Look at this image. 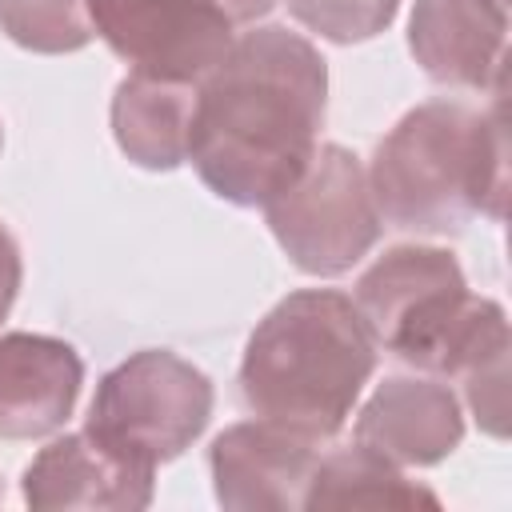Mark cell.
<instances>
[{"label":"cell","instance_id":"6da1fadb","mask_svg":"<svg viewBox=\"0 0 512 512\" xmlns=\"http://www.w3.org/2000/svg\"><path fill=\"white\" fill-rule=\"evenodd\" d=\"M324 100L316 44L280 24L252 28L196 88L188 160L220 200L264 208L312 160Z\"/></svg>","mask_w":512,"mask_h":512},{"label":"cell","instance_id":"7a4b0ae2","mask_svg":"<svg viewBox=\"0 0 512 512\" xmlns=\"http://www.w3.org/2000/svg\"><path fill=\"white\" fill-rule=\"evenodd\" d=\"M376 372V340L352 296L304 288L284 296L248 336L240 360L244 404L272 424L332 440Z\"/></svg>","mask_w":512,"mask_h":512},{"label":"cell","instance_id":"3957f363","mask_svg":"<svg viewBox=\"0 0 512 512\" xmlns=\"http://www.w3.org/2000/svg\"><path fill=\"white\" fill-rule=\"evenodd\" d=\"M380 220L408 232H460L468 216H504L508 132L504 100L472 112L456 100L412 108L380 144L368 168Z\"/></svg>","mask_w":512,"mask_h":512},{"label":"cell","instance_id":"277c9868","mask_svg":"<svg viewBox=\"0 0 512 512\" xmlns=\"http://www.w3.org/2000/svg\"><path fill=\"white\" fill-rule=\"evenodd\" d=\"M376 348L428 376H468L508 356V316L496 300L472 296L448 248L396 244L352 292Z\"/></svg>","mask_w":512,"mask_h":512},{"label":"cell","instance_id":"5b68a950","mask_svg":"<svg viewBox=\"0 0 512 512\" xmlns=\"http://www.w3.org/2000/svg\"><path fill=\"white\" fill-rule=\"evenodd\" d=\"M212 400V380L196 364L168 348H144L96 384L84 428L112 452L156 468L208 428Z\"/></svg>","mask_w":512,"mask_h":512},{"label":"cell","instance_id":"8992f818","mask_svg":"<svg viewBox=\"0 0 512 512\" xmlns=\"http://www.w3.org/2000/svg\"><path fill=\"white\" fill-rule=\"evenodd\" d=\"M284 256L308 276H340L380 240V208L368 168L340 144H316L304 172L264 204Z\"/></svg>","mask_w":512,"mask_h":512},{"label":"cell","instance_id":"52a82bcc","mask_svg":"<svg viewBox=\"0 0 512 512\" xmlns=\"http://www.w3.org/2000/svg\"><path fill=\"white\" fill-rule=\"evenodd\" d=\"M92 32L140 76L200 84L236 44L208 0H88Z\"/></svg>","mask_w":512,"mask_h":512},{"label":"cell","instance_id":"ba28073f","mask_svg":"<svg viewBox=\"0 0 512 512\" xmlns=\"http://www.w3.org/2000/svg\"><path fill=\"white\" fill-rule=\"evenodd\" d=\"M320 440L272 420H244L212 444V484L220 508L232 512H296L304 508Z\"/></svg>","mask_w":512,"mask_h":512},{"label":"cell","instance_id":"9c48e42d","mask_svg":"<svg viewBox=\"0 0 512 512\" xmlns=\"http://www.w3.org/2000/svg\"><path fill=\"white\" fill-rule=\"evenodd\" d=\"M156 468L100 444L88 428L56 436L24 468V500L32 508H108L136 512L152 504Z\"/></svg>","mask_w":512,"mask_h":512},{"label":"cell","instance_id":"30bf717a","mask_svg":"<svg viewBox=\"0 0 512 512\" xmlns=\"http://www.w3.org/2000/svg\"><path fill=\"white\" fill-rule=\"evenodd\" d=\"M504 32V0H416L408 20V48L436 84L500 92Z\"/></svg>","mask_w":512,"mask_h":512},{"label":"cell","instance_id":"8fae6325","mask_svg":"<svg viewBox=\"0 0 512 512\" xmlns=\"http://www.w3.org/2000/svg\"><path fill=\"white\" fill-rule=\"evenodd\" d=\"M356 440L400 468L440 464L464 440V412L432 376H388L360 408Z\"/></svg>","mask_w":512,"mask_h":512},{"label":"cell","instance_id":"7c38bea8","mask_svg":"<svg viewBox=\"0 0 512 512\" xmlns=\"http://www.w3.org/2000/svg\"><path fill=\"white\" fill-rule=\"evenodd\" d=\"M84 384L68 340L40 332L0 336V440H40L64 428Z\"/></svg>","mask_w":512,"mask_h":512},{"label":"cell","instance_id":"4fadbf2b","mask_svg":"<svg viewBox=\"0 0 512 512\" xmlns=\"http://www.w3.org/2000/svg\"><path fill=\"white\" fill-rule=\"evenodd\" d=\"M196 88L200 84L156 80L140 72L124 76L112 96V136L120 152L152 172L180 168L188 160Z\"/></svg>","mask_w":512,"mask_h":512},{"label":"cell","instance_id":"5bb4252c","mask_svg":"<svg viewBox=\"0 0 512 512\" xmlns=\"http://www.w3.org/2000/svg\"><path fill=\"white\" fill-rule=\"evenodd\" d=\"M304 508H440V496L356 440L320 452Z\"/></svg>","mask_w":512,"mask_h":512},{"label":"cell","instance_id":"9a60e30c","mask_svg":"<svg viewBox=\"0 0 512 512\" xmlns=\"http://www.w3.org/2000/svg\"><path fill=\"white\" fill-rule=\"evenodd\" d=\"M0 28L28 52H76L92 32L88 0H0Z\"/></svg>","mask_w":512,"mask_h":512},{"label":"cell","instance_id":"2e32d148","mask_svg":"<svg viewBox=\"0 0 512 512\" xmlns=\"http://www.w3.org/2000/svg\"><path fill=\"white\" fill-rule=\"evenodd\" d=\"M396 8L400 0H288V12L332 44H360L380 36Z\"/></svg>","mask_w":512,"mask_h":512},{"label":"cell","instance_id":"e0dca14e","mask_svg":"<svg viewBox=\"0 0 512 512\" xmlns=\"http://www.w3.org/2000/svg\"><path fill=\"white\" fill-rule=\"evenodd\" d=\"M468 388V408L476 416V424L488 436H504V416H508V356L476 368L464 376Z\"/></svg>","mask_w":512,"mask_h":512},{"label":"cell","instance_id":"ac0fdd59","mask_svg":"<svg viewBox=\"0 0 512 512\" xmlns=\"http://www.w3.org/2000/svg\"><path fill=\"white\" fill-rule=\"evenodd\" d=\"M20 276H24V264H20V248L12 240V232L0 224V320L12 312L16 304V292H20Z\"/></svg>","mask_w":512,"mask_h":512},{"label":"cell","instance_id":"d6986e66","mask_svg":"<svg viewBox=\"0 0 512 512\" xmlns=\"http://www.w3.org/2000/svg\"><path fill=\"white\" fill-rule=\"evenodd\" d=\"M216 12H224L232 24H256L260 16L272 12L276 0H208Z\"/></svg>","mask_w":512,"mask_h":512},{"label":"cell","instance_id":"ffe728a7","mask_svg":"<svg viewBox=\"0 0 512 512\" xmlns=\"http://www.w3.org/2000/svg\"><path fill=\"white\" fill-rule=\"evenodd\" d=\"M0 144H4V128H0Z\"/></svg>","mask_w":512,"mask_h":512},{"label":"cell","instance_id":"44dd1931","mask_svg":"<svg viewBox=\"0 0 512 512\" xmlns=\"http://www.w3.org/2000/svg\"><path fill=\"white\" fill-rule=\"evenodd\" d=\"M0 496H4V488H0Z\"/></svg>","mask_w":512,"mask_h":512}]
</instances>
